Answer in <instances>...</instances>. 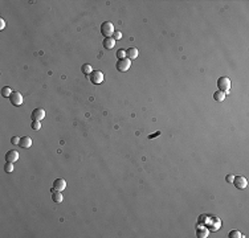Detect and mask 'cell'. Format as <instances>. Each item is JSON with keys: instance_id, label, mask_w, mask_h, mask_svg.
<instances>
[{"instance_id": "obj_1", "label": "cell", "mask_w": 249, "mask_h": 238, "mask_svg": "<svg viewBox=\"0 0 249 238\" xmlns=\"http://www.w3.org/2000/svg\"><path fill=\"white\" fill-rule=\"evenodd\" d=\"M217 87H219L220 92L223 93H228L231 89V79L228 77H220L217 79Z\"/></svg>"}, {"instance_id": "obj_2", "label": "cell", "mask_w": 249, "mask_h": 238, "mask_svg": "<svg viewBox=\"0 0 249 238\" xmlns=\"http://www.w3.org/2000/svg\"><path fill=\"white\" fill-rule=\"evenodd\" d=\"M131 66V60L130 58H122V60H118L117 61V64H115V68H117V70L118 72H126V70H129V68Z\"/></svg>"}, {"instance_id": "obj_3", "label": "cell", "mask_w": 249, "mask_h": 238, "mask_svg": "<svg viewBox=\"0 0 249 238\" xmlns=\"http://www.w3.org/2000/svg\"><path fill=\"white\" fill-rule=\"evenodd\" d=\"M101 33L106 37H112L114 34V25L110 21H105L101 25Z\"/></svg>"}, {"instance_id": "obj_4", "label": "cell", "mask_w": 249, "mask_h": 238, "mask_svg": "<svg viewBox=\"0 0 249 238\" xmlns=\"http://www.w3.org/2000/svg\"><path fill=\"white\" fill-rule=\"evenodd\" d=\"M89 79H90V82L94 83V85H99V83L103 82V73L99 70H93L90 74H89Z\"/></svg>"}, {"instance_id": "obj_5", "label": "cell", "mask_w": 249, "mask_h": 238, "mask_svg": "<svg viewBox=\"0 0 249 238\" xmlns=\"http://www.w3.org/2000/svg\"><path fill=\"white\" fill-rule=\"evenodd\" d=\"M8 99H9V102H11L13 106H16V107L20 106V105L23 103V95L19 92H12V94L9 95Z\"/></svg>"}, {"instance_id": "obj_6", "label": "cell", "mask_w": 249, "mask_h": 238, "mask_svg": "<svg viewBox=\"0 0 249 238\" xmlns=\"http://www.w3.org/2000/svg\"><path fill=\"white\" fill-rule=\"evenodd\" d=\"M233 185L237 188V189H244V188H247V185H248V181H247V178L243 177V176H236V177H233Z\"/></svg>"}, {"instance_id": "obj_7", "label": "cell", "mask_w": 249, "mask_h": 238, "mask_svg": "<svg viewBox=\"0 0 249 238\" xmlns=\"http://www.w3.org/2000/svg\"><path fill=\"white\" fill-rule=\"evenodd\" d=\"M31 118H32V121L41 122L44 118H45V111H44V108H34V110L32 111Z\"/></svg>"}, {"instance_id": "obj_8", "label": "cell", "mask_w": 249, "mask_h": 238, "mask_svg": "<svg viewBox=\"0 0 249 238\" xmlns=\"http://www.w3.org/2000/svg\"><path fill=\"white\" fill-rule=\"evenodd\" d=\"M19 160V152L15 151V150H11L5 153V162H9V163H15Z\"/></svg>"}, {"instance_id": "obj_9", "label": "cell", "mask_w": 249, "mask_h": 238, "mask_svg": "<svg viewBox=\"0 0 249 238\" xmlns=\"http://www.w3.org/2000/svg\"><path fill=\"white\" fill-rule=\"evenodd\" d=\"M65 188H66V181H65L64 178H56V180L53 181V189L62 192Z\"/></svg>"}, {"instance_id": "obj_10", "label": "cell", "mask_w": 249, "mask_h": 238, "mask_svg": "<svg viewBox=\"0 0 249 238\" xmlns=\"http://www.w3.org/2000/svg\"><path fill=\"white\" fill-rule=\"evenodd\" d=\"M50 192H52V200L56 202V204H61V202H62V195H61V192L53 189V188H52Z\"/></svg>"}, {"instance_id": "obj_11", "label": "cell", "mask_w": 249, "mask_h": 238, "mask_svg": "<svg viewBox=\"0 0 249 238\" xmlns=\"http://www.w3.org/2000/svg\"><path fill=\"white\" fill-rule=\"evenodd\" d=\"M31 144H32V139H31L29 136H23V138H20L19 146L21 147V148H29Z\"/></svg>"}, {"instance_id": "obj_12", "label": "cell", "mask_w": 249, "mask_h": 238, "mask_svg": "<svg viewBox=\"0 0 249 238\" xmlns=\"http://www.w3.org/2000/svg\"><path fill=\"white\" fill-rule=\"evenodd\" d=\"M115 45V40L113 37H106L103 38V48L105 49H113Z\"/></svg>"}, {"instance_id": "obj_13", "label": "cell", "mask_w": 249, "mask_h": 238, "mask_svg": "<svg viewBox=\"0 0 249 238\" xmlns=\"http://www.w3.org/2000/svg\"><path fill=\"white\" fill-rule=\"evenodd\" d=\"M126 56H127V58H130V60H135L138 57V50L135 48H129L126 50Z\"/></svg>"}, {"instance_id": "obj_14", "label": "cell", "mask_w": 249, "mask_h": 238, "mask_svg": "<svg viewBox=\"0 0 249 238\" xmlns=\"http://www.w3.org/2000/svg\"><path fill=\"white\" fill-rule=\"evenodd\" d=\"M213 99H215L216 102H223V101L225 99V93L217 90V92H215V94H213Z\"/></svg>"}, {"instance_id": "obj_15", "label": "cell", "mask_w": 249, "mask_h": 238, "mask_svg": "<svg viewBox=\"0 0 249 238\" xmlns=\"http://www.w3.org/2000/svg\"><path fill=\"white\" fill-rule=\"evenodd\" d=\"M12 94V90H11V87H8V86H4L2 89V95L4 97V98H9V95Z\"/></svg>"}, {"instance_id": "obj_16", "label": "cell", "mask_w": 249, "mask_h": 238, "mask_svg": "<svg viewBox=\"0 0 249 238\" xmlns=\"http://www.w3.org/2000/svg\"><path fill=\"white\" fill-rule=\"evenodd\" d=\"M81 70H82V73L84 74H86V76H89L90 73L93 72V68L89 64H85V65H82V68H81Z\"/></svg>"}, {"instance_id": "obj_17", "label": "cell", "mask_w": 249, "mask_h": 238, "mask_svg": "<svg viewBox=\"0 0 249 238\" xmlns=\"http://www.w3.org/2000/svg\"><path fill=\"white\" fill-rule=\"evenodd\" d=\"M207 236H208V230L200 226L199 229H198V237H200V238H205Z\"/></svg>"}, {"instance_id": "obj_18", "label": "cell", "mask_w": 249, "mask_h": 238, "mask_svg": "<svg viewBox=\"0 0 249 238\" xmlns=\"http://www.w3.org/2000/svg\"><path fill=\"white\" fill-rule=\"evenodd\" d=\"M4 171H5L7 173H11V172H13V163L7 162V163H5V166H4Z\"/></svg>"}, {"instance_id": "obj_19", "label": "cell", "mask_w": 249, "mask_h": 238, "mask_svg": "<svg viewBox=\"0 0 249 238\" xmlns=\"http://www.w3.org/2000/svg\"><path fill=\"white\" fill-rule=\"evenodd\" d=\"M126 52H124V49H119V50H117V58L118 60H122V58H126Z\"/></svg>"}, {"instance_id": "obj_20", "label": "cell", "mask_w": 249, "mask_h": 238, "mask_svg": "<svg viewBox=\"0 0 249 238\" xmlns=\"http://www.w3.org/2000/svg\"><path fill=\"white\" fill-rule=\"evenodd\" d=\"M241 237H243V234H241L240 232H237V230L229 232V238H241Z\"/></svg>"}, {"instance_id": "obj_21", "label": "cell", "mask_w": 249, "mask_h": 238, "mask_svg": "<svg viewBox=\"0 0 249 238\" xmlns=\"http://www.w3.org/2000/svg\"><path fill=\"white\" fill-rule=\"evenodd\" d=\"M31 127H32V130L37 131V130H40L41 124H40V122H36V121H33V122H32V124H31Z\"/></svg>"}, {"instance_id": "obj_22", "label": "cell", "mask_w": 249, "mask_h": 238, "mask_svg": "<svg viewBox=\"0 0 249 238\" xmlns=\"http://www.w3.org/2000/svg\"><path fill=\"white\" fill-rule=\"evenodd\" d=\"M112 37L114 38V40H121V38H122V33H121L119 31H114V34Z\"/></svg>"}, {"instance_id": "obj_23", "label": "cell", "mask_w": 249, "mask_h": 238, "mask_svg": "<svg viewBox=\"0 0 249 238\" xmlns=\"http://www.w3.org/2000/svg\"><path fill=\"white\" fill-rule=\"evenodd\" d=\"M11 143H12V144H19V143H20V138H19V136H13V138L11 139Z\"/></svg>"}, {"instance_id": "obj_24", "label": "cell", "mask_w": 249, "mask_h": 238, "mask_svg": "<svg viewBox=\"0 0 249 238\" xmlns=\"http://www.w3.org/2000/svg\"><path fill=\"white\" fill-rule=\"evenodd\" d=\"M233 175H227V177H225V180H227V183H232L233 181Z\"/></svg>"}, {"instance_id": "obj_25", "label": "cell", "mask_w": 249, "mask_h": 238, "mask_svg": "<svg viewBox=\"0 0 249 238\" xmlns=\"http://www.w3.org/2000/svg\"><path fill=\"white\" fill-rule=\"evenodd\" d=\"M159 135H160V131H157L155 134H153V135L148 136V139H154V138H157V136H159Z\"/></svg>"}, {"instance_id": "obj_26", "label": "cell", "mask_w": 249, "mask_h": 238, "mask_svg": "<svg viewBox=\"0 0 249 238\" xmlns=\"http://www.w3.org/2000/svg\"><path fill=\"white\" fill-rule=\"evenodd\" d=\"M4 27H5V21L3 19H0V29H4Z\"/></svg>"}]
</instances>
